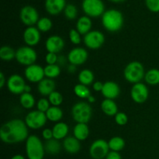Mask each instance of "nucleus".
Returning a JSON list of instances; mask_svg holds the SVG:
<instances>
[{
  "label": "nucleus",
  "instance_id": "f257e3e1",
  "mask_svg": "<svg viewBox=\"0 0 159 159\" xmlns=\"http://www.w3.org/2000/svg\"><path fill=\"white\" fill-rule=\"evenodd\" d=\"M25 121L14 119L8 121L0 129V138L6 144H17L28 138V129Z\"/></svg>",
  "mask_w": 159,
  "mask_h": 159
},
{
  "label": "nucleus",
  "instance_id": "f03ea898",
  "mask_svg": "<svg viewBox=\"0 0 159 159\" xmlns=\"http://www.w3.org/2000/svg\"><path fill=\"white\" fill-rule=\"evenodd\" d=\"M102 24L109 32H117L123 27L124 16L119 10L114 9H108L102 14Z\"/></svg>",
  "mask_w": 159,
  "mask_h": 159
},
{
  "label": "nucleus",
  "instance_id": "7ed1b4c3",
  "mask_svg": "<svg viewBox=\"0 0 159 159\" xmlns=\"http://www.w3.org/2000/svg\"><path fill=\"white\" fill-rule=\"evenodd\" d=\"M44 152V146L38 137L36 135L28 137L26 141V153L28 159H43Z\"/></svg>",
  "mask_w": 159,
  "mask_h": 159
},
{
  "label": "nucleus",
  "instance_id": "20e7f679",
  "mask_svg": "<svg viewBox=\"0 0 159 159\" xmlns=\"http://www.w3.org/2000/svg\"><path fill=\"white\" fill-rule=\"evenodd\" d=\"M124 75L126 80L130 83L136 84L141 82L145 76L144 66L141 62L137 61L130 62L124 69Z\"/></svg>",
  "mask_w": 159,
  "mask_h": 159
},
{
  "label": "nucleus",
  "instance_id": "39448f33",
  "mask_svg": "<svg viewBox=\"0 0 159 159\" xmlns=\"http://www.w3.org/2000/svg\"><path fill=\"white\" fill-rule=\"evenodd\" d=\"M71 115L73 120L78 124H87L91 119L93 110L88 102H79L73 106Z\"/></svg>",
  "mask_w": 159,
  "mask_h": 159
},
{
  "label": "nucleus",
  "instance_id": "423d86ee",
  "mask_svg": "<svg viewBox=\"0 0 159 159\" xmlns=\"http://www.w3.org/2000/svg\"><path fill=\"white\" fill-rule=\"evenodd\" d=\"M82 6L89 17H99L105 12V6L102 0H83Z\"/></svg>",
  "mask_w": 159,
  "mask_h": 159
},
{
  "label": "nucleus",
  "instance_id": "0eeeda50",
  "mask_svg": "<svg viewBox=\"0 0 159 159\" xmlns=\"http://www.w3.org/2000/svg\"><path fill=\"white\" fill-rule=\"evenodd\" d=\"M16 59L21 65L30 66L35 63L37 54L30 47H21L16 51Z\"/></svg>",
  "mask_w": 159,
  "mask_h": 159
},
{
  "label": "nucleus",
  "instance_id": "6e6552de",
  "mask_svg": "<svg viewBox=\"0 0 159 159\" xmlns=\"http://www.w3.org/2000/svg\"><path fill=\"white\" fill-rule=\"evenodd\" d=\"M46 113L39 110H34L28 113L25 117V123L29 128L40 129L45 125L47 122Z\"/></svg>",
  "mask_w": 159,
  "mask_h": 159
},
{
  "label": "nucleus",
  "instance_id": "1a4fd4ad",
  "mask_svg": "<svg viewBox=\"0 0 159 159\" xmlns=\"http://www.w3.org/2000/svg\"><path fill=\"white\" fill-rule=\"evenodd\" d=\"M110 150L109 144L103 139L93 141L89 148L90 156L93 159H103L107 156Z\"/></svg>",
  "mask_w": 159,
  "mask_h": 159
},
{
  "label": "nucleus",
  "instance_id": "9d476101",
  "mask_svg": "<svg viewBox=\"0 0 159 159\" xmlns=\"http://www.w3.org/2000/svg\"><path fill=\"white\" fill-rule=\"evenodd\" d=\"M105 42V37L100 31L93 30L85 34L84 37V43L88 48L97 50L102 46Z\"/></svg>",
  "mask_w": 159,
  "mask_h": 159
},
{
  "label": "nucleus",
  "instance_id": "9b49d317",
  "mask_svg": "<svg viewBox=\"0 0 159 159\" xmlns=\"http://www.w3.org/2000/svg\"><path fill=\"white\" fill-rule=\"evenodd\" d=\"M20 17L23 24L28 26H33L40 20L37 9L31 6H26L22 8Z\"/></svg>",
  "mask_w": 159,
  "mask_h": 159
},
{
  "label": "nucleus",
  "instance_id": "f8f14e48",
  "mask_svg": "<svg viewBox=\"0 0 159 159\" xmlns=\"http://www.w3.org/2000/svg\"><path fill=\"white\" fill-rule=\"evenodd\" d=\"M26 82L23 78L19 75H12L7 80L8 89L12 94H23L25 92Z\"/></svg>",
  "mask_w": 159,
  "mask_h": 159
},
{
  "label": "nucleus",
  "instance_id": "ddd939ff",
  "mask_svg": "<svg viewBox=\"0 0 159 159\" xmlns=\"http://www.w3.org/2000/svg\"><path fill=\"white\" fill-rule=\"evenodd\" d=\"M130 96L132 99L137 103H143L148 99L149 96V91L148 87L141 82L134 84L132 86L130 91Z\"/></svg>",
  "mask_w": 159,
  "mask_h": 159
},
{
  "label": "nucleus",
  "instance_id": "4468645a",
  "mask_svg": "<svg viewBox=\"0 0 159 159\" xmlns=\"http://www.w3.org/2000/svg\"><path fill=\"white\" fill-rule=\"evenodd\" d=\"M24 73L26 79L33 83L40 82V81L43 80V77L45 76L44 68H42L40 65H35V64L27 66V68L25 69Z\"/></svg>",
  "mask_w": 159,
  "mask_h": 159
},
{
  "label": "nucleus",
  "instance_id": "2eb2a0df",
  "mask_svg": "<svg viewBox=\"0 0 159 159\" xmlns=\"http://www.w3.org/2000/svg\"><path fill=\"white\" fill-rule=\"evenodd\" d=\"M88 56L86 50L82 48H75L68 53V59L70 64L77 66L83 65L88 59Z\"/></svg>",
  "mask_w": 159,
  "mask_h": 159
},
{
  "label": "nucleus",
  "instance_id": "dca6fc26",
  "mask_svg": "<svg viewBox=\"0 0 159 159\" xmlns=\"http://www.w3.org/2000/svg\"><path fill=\"white\" fill-rule=\"evenodd\" d=\"M45 47L48 53L57 54L63 50L65 47V41L60 36L53 35L48 37L46 40Z\"/></svg>",
  "mask_w": 159,
  "mask_h": 159
},
{
  "label": "nucleus",
  "instance_id": "f3484780",
  "mask_svg": "<svg viewBox=\"0 0 159 159\" xmlns=\"http://www.w3.org/2000/svg\"><path fill=\"white\" fill-rule=\"evenodd\" d=\"M23 40L29 47L38 44L40 40V30L34 26H28L23 33Z\"/></svg>",
  "mask_w": 159,
  "mask_h": 159
},
{
  "label": "nucleus",
  "instance_id": "a211bd4d",
  "mask_svg": "<svg viewBox=\"0 0 159 159\" xmlns=\"http://www.w3.org/2000/svg\"><path fill=\"white\" fill-rule=\"evenodd\" d=\"M120 93V89L119 85L116 82L109 81L103 84L102 94L106 99H116V97H118Z\"/></svg>",
  "mask_w": 159,
  "mask_h": 159
},
{
  "label": "nucleus",
  "instance_id": "6ab92c4d",
  "mask_svg": "<svg viewBox=\"0 0 159 159\" xmlns=\"http://www.w3.org/2000/svg\"><path fill=\"white\" fill-rule=\"evenodd\" d=\"M66 6L65 0H46L45 9L51 15H57L64 10Z\"/></svg>",
  "mask_w": 159,
  "mask_h": 159
},
{
  "label": "nucleus",
  "instance_id": "aec40b11",
  "mask_svg": "<svg viewBox=\"0 0 159 159\" xmlns=\"http://www.w3.org/2000/svg\"><path fill=\"white\" fill-rule=\"evenodd\" d=\"M56 84L53 79H43L38 83L37 89L40 95L43 96H49L53 92L55 91Z\"/></svg>",
  "mask_w": 159,
  "mask_h": 159
},
{
  "label": "nucleus",
  "instance_id": "412c9836",
  "mask_svg": "<svg viewBox=\"0 0 159 159\" xmlns=\"http://www.w3.org/2000/svg\"><path fill=\"white\" fill-rule=\"evenodd\" d=\"M63 148L68 153L76 154L80 151V141L75 137H67L63 141Z\"/></svg>",
  "mask_w": 159,
  "mask_h": 159
},
{
  "label": "nucleus",
  "instance_id": "4be33fe9",
  "mask_svg": "<svg viewBox=\"0 0 159 159\" xmlns=\"http://www.w3.org/2000/svg\"><path fill=\"white\" fill-rule=\"evenodd\" d=\"M92 28V20L87 16L80 17L76 23V30L81 35H85L90 32Z\"/></svg>",
  "mask_w": 159,
  "mask_h": 159
},
{
  "label": "nucleus",
  "instance_id": "5701e85b",
  "mask_svg": "<svg viewBox=\"0 0 159 159\" xmlns=\"http://www.w3.org/2000/svg\"><path fill=\"white\" fill-rule=\"evenodd\" d=\"M52 131L53 137H54V139L59 141V140L66 138V136L68 134V131H69V128H68V126L65 123L59 122L57 123L54 126Z\"/></svg>",
  "mask_w": 159,
  "mask_h": 159
},
{
  "label": "nucleus",
  "instance_id": "b1692460",
  "mask_svg": "<svg viewBox=\"0 0 159 159\" xmlns=\"http://www.w3.org/2000/svg\"><path fill=\"white\" fill-rule=\"evenodd\" d=\"M102 112L107 116H115L118 113V107L113 99H106L101 103Z\"/></svg>",
  "mask_w": 159,
  "mask_h": 159
},
{
  "label": "nucleus",
  "instance_id": "393cba45",
  "mask_svg": "<svg viewBox=\"0 0 159 159\" xmlns=\"http://www.w3.org/2000/svg\"><path fill=\"white\" fill-rule=\"evenodd\" d=\"M73 134L79 141H85L89 134V128L86 124H77L73 129Z\"/></svg>",
  "mask_w": 159,
  "mask_h": 159
},
{
  "label": "nucleus",
  "instance_id": "a878e982",
  "mask_svg": "<svg viewBox=\"0 0 159 159\" xmlns=\"http://www.w3.org/2000/svg\"><path fill=\"white\" fill-rule=\"evenodd\" d=\"M61 148V145L59 141L54 138L46 141L44 144V150L50 155H57L60 152Z\"/></svg>",
  "mask_w": 159,
  "mask_h": 159
},
{
  "label": "nucleus",
  "instance_id": "bb28decb",
  "mask_svg": "<svg viewBox=\"0 0 159 159\" xmlns=\"http://www.w3.org/2000/svg\"><path fill=\"white\" fill-rule=\"evenodd\" d=\"M46 116L48 120L52 122H57L60 120H61L63 116V111L58 107H51L49 110L46 112Z\"/></svg>",
  "mask_w": 159,
  "mask_h": 159
},
{
  "label": "nucleus",
  "instance_id": "cd10ccee",
  "mask_svg": "<svg viewBox=\"0 0 159 159\" xmlns=\"http://www.w3.org/2000/svg\"><path fill=\"white\" fill-rule=\"evenodd\" d=\"M78 79H79L80 84H82V85H85L87 86V85H89L93 83L95 77L94 74H93L91 70L84 69L79 73Z\"/></svg>",
  "mask_w": 159,
  "mask_h": 159
},
{
  "label": "nucleus",
  "instance_id": "c85d7f7f",
  "mask_svg": "<svg viewBox=\"0 0 159 159\" xmlns=\"http://www.w3.org/2000/svg\"><path fill=\"white\" fill-rule=\"evenodd\" d=\"M109 147L113 152H120L125 147V141L120 137H113L109 141Z\"/></svg>",
  "mask_w": 159,
  "mask_h": 159
},
{
  "label": "nucleus",
  "instance_id": "c756f323",
  "mask_svg": "<svg viewBox=\"0 0 159 159\" xmlns=\"http://www.w3.org/2000/svg\"><path fill=\"white\" fill-rule=\"evenodd\" d=\"M146 82L151 85H156L159 84V70L152 68L145 73L144 76Z\"/></svg>",
  "mask_w": 159,
  "mask_h": 159
},
{
  "label": "nucleus",
  "instance_id": "7c9ffc66",
  "mask_svg": "<svg viewBox=\"0 0 159 159\" xmlns=\"http://www.w3.org/2000/svg\"><path fill=\"white\" fill-rule=\"evenodd\" d=\"M20 102L25 109H31L35 105V99L30 93H23L20 98Z\"/></svg>",
  "mask_w": 159,
  "mask_h": 159
},
{
  "label": "nucleus",
  "instance_id": "2f4dec72",
  "mask_svg": "<svg viewBox=\"0 0 159 159\" xmlns=\"http://www.w3.org/2000/svg\"><path fill=\"white\" fill-rule=\"evenodd\" d=\"M74 93L78 97L81 98V99H88L91 96V92H90L89 89L86 85L80 83L75 86Z\"/></svg>",
  "mask_w": 159,
  "mask_h": 159
},
{
  "label": "nucleus",
  "instance_id": "473e14b6",
  "mask_svg": "<svg viewBox=\"0 0 159 159\" xmlns=\"http://www.w3.org/2000/svg\"><path fill=\"white\" fill-rule=\"evenodd\" d=\"M45 76L48 79H54L61 74V68L57 65H48L44 68Z\"/></svg>",
  "mask_w": 159,
  "mask_h": 159
},
{
  "label": "nucleus",
  "instance_id": "72a5a7b5",
  "mask_svg": "<svg viewBox=\"0 0 159 159\" xmlns=\"http://www.w3.org/2000/svg\"><path fill=\"white\" fill-rule=\"evenodd\" d=\"M0 57L3 61H9L16 57V52L9 46H3L0 49Z\"/></svg>",
  "mask_w": 159,
  "mask_h": 159
},
{
  "label": "nucleus",
  "instance_id": "f704fd0d",
  "mask_svg": "<svg viewBox=\"0 0 159 159\" xmlns=\"http://www.w3.org/2000/svg\"><path fill=\"white\" fill-rule=\"evenodd\" d=\"M37 29L41 32H48L52 27V22L48 17H43L38 20L37 23Z\"/></svg>",
  "mask_w": 159,
  "mask_h": 159
},
{
  "label": "nucleus",
  "instance_id": "c9c22d12",
  "mask_svg": "<svg viewBox=\"0 0 159 159\" xmlns=\"http://www.w3.org/2000/svg\"><path fill=\"white\" fill-rule=\"evenodd\" d=\"M48 100L54 107H59L63 102V96L60 93L54 91L48 96Z\"/></svg>",
  "mask_w": 159,
  "mask_h": 159
},
{
  "label": "nucleus",
  "instance_id": "e433bc0d",
  "mask_svg": "<svg viewBox=\"0 0 159 159\" xmlns=\"http://www.w3.org/2000/svg\"><path fill=\"white\" fill-rule=\"evenodd\" d=\"M64 12H65V16L68 20H74L76 18L78 14L77 8L75 6L72 4H68L65 6V9H64Z\"/></svg>",
  "mask_w": 159,
  "mask_h": 159
},
{
  "label": "nucleus",
  "instance_id": "4c0bfd02",
  "mask_svg": "<svg viewBox=\"0 0 159 159\" xmlns=\"http://www.w3.org/2000/svg\"><path fill=\"white\" fill-rule=\"evenodd\" d=\"M50 102L48 99H39V101L37 102V110L40 112H43V113H46L49 108L50 107Z\"/></svg>",
  "mask_w": 159,
  "mask_h": 159
},
{
  "label": "nucleus",
  "instance_id": "58836bf2",
  "mask_svg": "<svg viewBox=\"0 0 159 159\" xmlns=\"http://www.w3.org/2000/svg\"><path fill=\"white\" fill-rule=\"evenodd\" d=\"M69 38L71 43L74 44H79L81 43V34L77 30L71 29L69 31Z\"/></svg>",
  "mask_w": 159,
  "mask_h": 159
},
{
  "label": "nucleus",
  "instance_id": "ea45409f",
  "mask_svg": "<svg viewBox=\"0 0 159 159\" xmlns=\"http://www.w3.org/2000/svg\"><path fill=\"white\" fill-rule=\"evenodd\" d=\"M145 4L151 12H159V0H145Z\"/></svg>",
  "mask_w": 159,
  "mask_h": 159
},
{
  "label": "nucleus",
  "instance_id": "a19ab883",
  "mask_svg": "<svg viewBox=\"0 0 159 159\" xmlns=\"http://www.w3.org/2000/svg\"><path fill=\"white\" fill-rule=\"evenodd\" d=\"M128 121V117L124 113H117L115 115V122L120 126H124L127 124Z\"/></svg>",
  "mask_w": 159,
  "mask_h": 159
},
{
  "label": "nucleus",
  "instance_id": "79ce46f5",
  "mask_svg": "<svg viewBox=\"0 0 159 159\" xmlns=\"http://www.w3.org/2000/svg\"><path fill=\"white\" fill-rule=\"evenodd\" d=\"M46 62L48 65H55L58 60V57L57 56V54L54 53H48L45 57Z\"/></svg>",
  "mask_w": 159,
  "mask_h": 159
},
{
  "label": "nucleus",
  "instance_id": "37998d69",
  "mask_svg": "<svg viewBox=\"0 0 159 159\" xmlns=\"http://www.w3.org/2000/svg\"><path fill=\"white\" fill-rule=\"evenodd\" d=\"M42 136H43V138H44L46 141H48V140H51L52 139V138H54V137H53L52 130L48 128L44 129V130H43V132H42Z\"/></svg>",
  "mask_w": 159,
  "mask_h": 159
},
{
  "label": "nucleus",
  "instance_id": "c03bdc74",
  "mask_svg": "<svg viewBox=\"0 0 159 159\" xmlns=\"http://www.w3.org/2000/svg\"><path fill=\"white\" fill-rule=\"evenodd\" d=\"M106 159H122V158L119 152L111 151L110 152H109L107 156L106 157Z\"/></svg>",
  "mask_w": 159,
  "mask_h": 159
},
{
  "label": "nucleus",
  "instance_id": "a18cd8bd",
  "mask_svg": "<svg viewBox=\"0 0 159 159\" xmlns=\"http://www.w3.org/2000/svg\"><path fill=\"white\" fill-rule=\"evenodd\" d=\"M93 88L96 92H99V91L102 92V88H103V84H102L101 82H96L93 83Z\"/></svg>",
  "mask_w": 159,
  "mask_h": 159
},
{
  "label": "nucleus",
  "instance_id": "49530a36",
  "mask_svg": "<svg viewBox=\"0 0 159 159\" xmlns=\"http://www.w3.org/2000/svg\"><path fill=\"white\" fill-rule=\"evenodd\" d=\"M5 83H6V79L2 72H0V88H3Z\"/></svg>",
  "mask_w": 159,
  "mask_h": 159
},
{
  "label": "nucleus",
  "instance_id": "de8ad7c7",
  "mask_svg": "<svg viewBox=\"0 0 159 159\" xmlns=\"http://www.w3.org/2000/svg\"><path fill=\"white\" fill-rule=\"evenodd\" d=\"M68 72H70V73L75 72V71H76V66H75V65H71H71H70V66L68 67Z\"/></svg>",
  "mask_w": 159,
  "mask_h": 159
},
{
  "label": "nucleus",
  "instance_id": "09e8293b",
  "mask_svg": "<svg viewBox=\"0 0 159 159\" xmlns=\"http://www.w3.org/2000/svg\"><path fill=\"white\" fill-rule=\"evenodd\" d=\"M11 159H25V158L24 156H23V155H16Z\"/></svg>",
  "mask_w": 159,
  "mask_h": 159
},
{
  "label": "nucleus",
  "instance_id": "8fccbe9b",
  "mask_svg": "<svg viewBox=\"0 0 159 159\" xmlns=\"http://www.w3.org/2000/svg\"><path fill=\"white\" fill-rule=\"evenodd\" d=\"M88 101H89V102L92 103V102H94L95 101H96V99H95V97H93V96H90L88 98Z\"/></svg>",
  "mask_w": 159,
  "mask_h": 159
},
{
  "label": "nucleus",
  "instance_id": "3c124183",
  "mask_svg": "<svg viewBox=\"0 0 159 159\" xmlns=\"http://www.w3.org/2000/svg\"><path fill=\"white\" fill-rule=\"evenodd\" d=\"M31 92V88L30 85H26V88H25V92L24 93H30Z\"/></svg>",
  "mask_w": 159,
  "mask_h": 159
},
{
  "label": "nucleus",
  "instance_id": "603ef678",
  "mask_svg": "<svg viewBox=\"0 0 159 159\" xmlns=\"http://www.w3.org/2000/svg\"><path fill=\"white\" fill-rule=\"evenodd\" d=\"M110 1L114 2H124L125 0H110Z\"/></svg>",
  "mask_w": 159,
  "mask_h": 159
}]
</instances>
